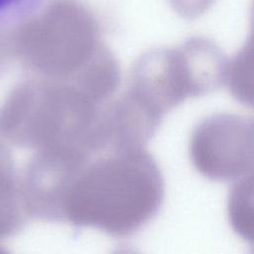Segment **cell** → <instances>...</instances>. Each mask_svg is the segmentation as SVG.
Masks as SVG:
<instances>
[{
  "label": "cell",
  "mask_w": 254,
  "mask_h": 254,
  "mask_svg": "<svg viewBox=\"0 0 254 254\" xmlns=\"http://www.w3.org/2000/svg\"><path fill=\"white\" fill-rule=\"evenodd\" d=\"M0 254H11L4 246H2L1 244H0Z\"/></svg>",
  "instance_id": "cell-8"
},
{
  "label": "cell",
  "mask_w": 254,
  "mask_h": 254,
  "mask_svg": "<svg viewBox=\"0 0 254 254\" xmlns=\"http://www.w3.org/2000/svg\"><path fill=\"white\" fill-rule=\"evenodd\" d=\"M48 0H0V28L18 26L39 13Z\"/></svg>",
  "instance_id": "cell-6"
},
{
  "label": "cell",
  "mask_w": 254,
  "mask_h": 254,
  "mask_svg": "<svg viewBox=\"0 0 254 254\" xmlns=\"http://www.w3.org/2000/svg\"><path fill=\"white\" fill-rule=\"evenodd\" d=\"M164 198L163 176L147 155L82 171L70 166L57 188L50 222L93 227L112 237H127L158 214Z\"/></svg>",
  "instance_id": "cell-1"
},
{
  "label": "cell",
  "mask_w": 254,
  "mask_h": 254,
  "mask_svg": "<svg viewBox=\"0 0 254 254\" xmlns=\"http://www.w3.org/2000/svg\"><path fill=\"white\" fill-rule=\"evenodd\" d=\"M225 84L238 102L254 108V1L248 37L227 64Z\"/></svg>",
  "instance_id": "cell-3"
},
{
  "label": "cell",
  "mask_w": 254,
  "mask_h": 254,
  "mask_svg": "<svg viewBox=\"0 0 254 254\" xmlns=\"http://www.w3.org/2000/svg\"><path fill=\"white\" fill-rule=\"evenodd\" d=\"M110 254H142V253L130 245H120L116 247Z\"/></svg>",
  "instance_id": "cell-7"
},
{
  "label": "cell",
  "mask_w": 254,
  "mask_h": 254,
  "mask_svg": "<svg viewBox=\"0 0 254 254\" xmlns=\"http://www.w3.org/2000/svg\"><path fill=\"white\" fill-rule=\"evenodd\" d=\"M190 158L204 178L235 182L254 172V119L218 113L200 120L190 139Z\"/></svg>",
  "instance_id": "cell-2"
},
{
  "label": "cell",
  "mask_w": 254,
  "mask_h": 254,
  "mask_svg": "<svg viewBox=\"0 0 254 254\" xmlns=\"http://www.w3.org/2000/svg\"><path fill=\"white\" fill-rule=\"evenodd\" d=\"M20 181H17L11 166L0 162V238L19 233L27 223Z\"/></svg>",
  "instance_id": "cell-5"
},
{
  "label": "cell",
  "mask_w": 254,
  "mask_h": 254,
  "mask_svg": "<svg viewBox=\"0 0 254 254\" xmlns=\"http://www.w3.org/2000/svg\"><path fill=\"white\" fill-rule=\"evenodd\" d=\"M226 211L232 230L254 254V172L233 182L227 196Z\"/></svg>",
  "instance_id": "cell-4"
}]
</instances>
